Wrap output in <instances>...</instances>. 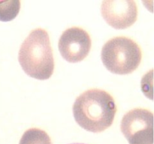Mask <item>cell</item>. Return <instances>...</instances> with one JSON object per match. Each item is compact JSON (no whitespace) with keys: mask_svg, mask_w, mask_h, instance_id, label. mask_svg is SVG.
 Masks as SVG:
<instances>
[{"mask_svg":"<svg viewBox=\"0 0 154 144\" xmlns=\"http://www.w3.org/2000/svg\"><path fill=\"white\" fill-rule=\"evenodd\" d=\"M72 110L75 121L82 128L99 133L113 124L117 106L109 93L105 90L91 88L77 98Z\"/></svg>","mask_w":154,"mask_h":144,"instance_id":"1","label":"cell"},{"mask_svg":"<svg viewBox=\"0 0 154 144\" xmlns=\"http://www.w3.org/2000/svg\"><path fill=\"white\" fill-rule=\"evenodd\" d=\"M18 60L27 75L41 80H48L54 70V59L48 32L32 30L21 44Z\"/></svg>","mask_w":154,"mask_h":144,"instance_id":"2","label":"cell"},{"mask_svg":"<svg viewBox=\"0 0 154 144\" xmlns=\"http://www.w3.org/2000/svg\"><path fill=\"white\" fill-rule=\"evenodd\" d=\"M20 2L0 1V20L7 22L14 19L19 14Z\"/></svg>","mask_w":154,"mask_h":144,"instance_id":"8","label":"cell"},{"mask_svg":"<svg viewBox=\"0 0 154 144\" xmlns=\"http://www.w3.org/2000/svg\"><path fill=\"white\" fill-rule=\"evenodd\" d=\"M101 11L107 23L117 29L129 28L138 17V7L132 0L103 1Z\"/></svg>","mask_w":154,"mask_h":144,"instance_id":"6","label":"cell"},{"mask_svg":"<svg viewBox=\"0 0 154 144\" xmlns=\"http://www.w3.org/2000/svg\"><path fill=\"white\" fill-rule=\"evenodd\" d=\"M91 45L90 34L84 28L75 26L67 28L60 36L59 50L65 60L76 63L88 56Z\"/></svg>","mask_w":154,"mask_h":144,"instance_id":"5","label":"cell"},{"mask_svg":"<svg viewBox=\"0 0 154 144\" xmlns=\"http://www.w3.org/2000/svg\"><path fill=\"white\" fill-rule=\"evenodd\" d=\"M120 129L129 144H153V115L151 111L135 108L123 117Z\"/></svg>","mask_w":154,"mask_h":144,"instance_id":"4","label":"cell"},{"mask_svg":"<svg viewBox=\"0 0 154 144\" xmlns=\"http://www.w3.org/2000/svg\"><path fill=\"white\" fill-rule=\"evenodd\" d=\"M72 144H84V143H72Z\"/></svg>","mask_w":154,"mask_h":144,"instance_id":"9","label":"cell"},{"mask_svg":"<svg viewBox=\"0 0 154 144\" xmlns=\"http://www.w3.org/2000/svg\"><path fill=\"white\" fill-rule=\"evenodd\" d=\"M142 58L138 44L126 37L110 39L102 49V60L109 71L116 74H129L136 70Z\"/></svg>","mask_w":154,"mask_h":144,"instance_id":"3","label":"cell"},{"mask_svg":"<svg viewBox=\"0 0 154 144\" xmlns=\"http://www.w3.org/2000/svg\"><path fill=\"white\" fill-rule=\"evenodd\" d=\"M19 144H52V142L45 130L34 128L24 132Z\"/></svg>","mask_w":154,"mask_h":144,"instance_id":"7","label":"cell"}]
</instances>
